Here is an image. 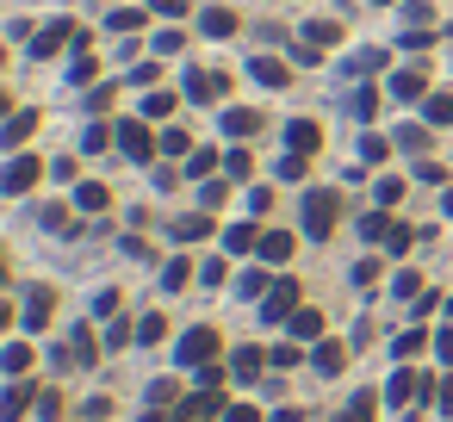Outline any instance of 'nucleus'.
<instances>
[{
	"instance_id": "nucleus-1",
	"label": "nucleus",
	"mask_w": 453,
	"mask_h": 422,
	"mask_svg": "<svg viewBox=\"0 0 453 422\" xmlns=\"http://www.w3.org/2000/svg\"><path fill=\"white\" fill-rule=\"evenodd\" d=\"M335 218H342V199H335L329 187H311V193H304V236L323 242V236L335 230Z\"/></svg>"
},
{
	"instance_id": "nucleus-2",
	"label": "nucleus",
	"mask_w": 453,
	"mask_h": 422,
	"mask_svg": "<svg viewBox=\"0 0 453 422\" xmlns=\"http://www.w3.org/2000/svg\"><path fill=\"white\" fill-rule=\"evenodd\" d=\"M119 150H125L131 162H150V156L162 150V137H150V119H125V125H119Z\"/></svg>"
},
{
	"instance_id": "nucleus-3",
	"label": "nucleus",
	"mask_w": 453,
	"mask_h": 422,
	"mask_svg": "<svg viewBox=\"0 0 453 422\" xmlns=\"http://www.w3.org/2000/svg\"><path fill=\"white\" fill-rule=\"evenodd\" d=\"M292 311H298V286H292V280H273L267 298H261V317H267V323H292Z\"/></svg>"
},
{
	"instance_id": "nucleus-4",
	"label": "nucleus",
	"mask_w": 453,
	"mask_h": 422,
	"mask_svg": "<svg viewBox=\"0 0 453 422\" xmlns=\"http://www.w3.org/2000/svg\"><path fill=\"white\" fill-rule=\"evenodd\" d=\"M224 88H230L224 75H211V69H205V75H199V69H187V88H180V94H187L193 106H218V100H224Z\"/></svg>"
},
{
	"instance_id": "nucleus-5",
	"label": "nucleus",
	"mask_w": 453,
	"mask_h": 422,
	"mask_svg": "<svg viewBox=\"0 0 453 422\" xmlns=\"http://www.w3.org/2000/svg\"><path fill=\"white\" fill-rule=\"evenodd\" d=\"M180 360L187 366H211L218 360V329H187L180 335Z\"/></svg>"
},
{
	"instance_id": "nucleus-6",
	"label": "nucleus",
	"mask_w": 453,
	"mask_h": 422,
	"mask_svg": "<svg viewBox=\"0 0 453 422\" xmlns=\"http://www.w3.org/2000/svg\"><path fill=\"white\" fill-rule=\"evenodd\" d=\"M180 416H187V422H211V416H224V391H218V385H199V391L180 403Z\"/></svg>"
},
{
	"instance_id": "nucleus-7",
	"label": "nucleus",
	"mask_w": 453,
	"mask_h": 422,
	"mask_svg": "<svg viewBox=\"0 0 453 422\" xmlns=\"http://www.w3.org/2000/svg\"><path fill=\"white\" fill-rule=\"evenodd\" d=\"M317 143H323V131H317L311 119H292V125H286V150H292V156H317Z\"/></svg>"
},
{
	"instance_id": "nucleus-8",
	"label": "nucleus",
	"mask_w": 453,
	"mask_h": 422,
	"mask_svg": "<svg viewBox=\"0 0 453 422\" xmlns=\"http://www.w3.org/2000/svg\"><path fill=\"white\" fill-rule=\"evenodd\" d=\"M69 38H75V26H69V19H57V26H44V32L32 38V57H57Z\"/></svg>"
},
{
	"instance_id": "nucleus-9",
	"label": "nucleus",
	"mask_w": 453,
	"mask_h": 422,
	"mask_svg": "<svg viewBox=\"0 0 453 422\" xmlns=\"http://www.w3.org/2000/svg\"><path fill=\"white\" fill-rule=\"evenodd\" d=\"M422 385H428L422 372H391V385H385V403H416V397H422Z\"/></svg>"
},
{
	"instance_id": "nucleus-10",
	"label": "nucleus",
	"mask_w": 453,
	"mask_h": 422,
	"mask_svg": "<svg viewBox=\"0 0 453 422\" xmlns=\"http://www.w3.org/2000/svg\"><path fill=\"white\" fill-rule=\"evenodd\" d=\"M32 131H38V112H7V131H0V143H7V150H26Z\"/></svg>"
},
{
	"instance_id": "nucleus-11",
	"label": "nucleus",
	"mask_w": 453,
	"mask_h": 422,
	"mask_svg": "<svg viewBox=\"0 0 453 422\" xmlns=\"http://www.w3.org/2000/svg\"><path fill=\"white\" fill-rule=\"evenodd\" d=\"M38 174H44V168H38V156H13V162H7V193H26Z\"/></svg>"
},
{
	"instance_id": "nucleus-12",
	"label": "nucleus",
	"mask_w": 453,
	"mask_h": 422,
	"mask_svg": "<svg viewBox=\"0 0 453 422\" xmlns=\"http://www.w3.org/2000/svg\"><path fill=\"white\" fill-rule=\"evenodd\" d=\"M199 32H205V38H230V32H236V13H230V7H205V13H199Z\"/></svg>"
},
{
	"instance_id": "nucleus-13",
	"label": "nucleus",
	"mask_w": 453,
	"mask_h": 422,
	"mask_svg": "<svg viewBox=\"0 0 453 422\" xmlns=\"http://www.w3.org/2000/svg\"><path fill=\"white\" fill-rule=\"evenodd\" d=\"M391 94H397V100H428L422 69H397V75H391Z\"/></svg>"
},
{
	"instance_id": "nucleus-14",
	"label": "nucleus",
	"mask_w": 453,
	"mask_h": 422,
	"mask_svg": "<svg viewBox=\"0 0 453 422\" xmlns=\"http://www.w3.org/2000/svg\"><path fill=\"white\" fill-rule=\"evenodd\" d=\"M224 249H230V255H255V249H261V230H255V224H230V230H224Z\"/></svg>"
},
{
	"instance_id": "nucleus-15",
	"label": "nucleus",
	"mask_w": 453,
	"mask_h": 422,
	"mask_svg": "<svg viewBox=\"0 0 453 422\" xmlns=\"http://www.w3.org/2000/svg\"><path fill=\"white\" fill-rule=\"evenodd\" d=\"M255 255H261V261H273V267H280V261H286V255H292V230H261V249H255Z\"/></svg>"
},
{
	"instance_id": "nucleus-16",
	"label": "nucleus",
	"mask_w": 453,
	"mask_h": 422,
	"mask_svg": "<svg viewBox=\"0 0 453 422\" xmlns=\"http://www.w3.org/2000/svg\"><path fill=\"white\" fill-rule=\"evenodd\" d=\"M249 75H255L261 88H286V81H292V75H286V63H273V57H255V63H249Z\"/></svg>"
},
{
	"instance_id": "nucleus-17",
	"label": "nucleus",
	"mask_w": 453,
	"mask_h": 422,
	"mask_svg": "<svg viewBox=\"0 0 453 422\" xmlns=\"http://www.w3.org/2000/svg\"><path fill=\"white\" fill-rule=\"evenodd\" d=\"M50 304H57L50 286H38V292L26 298V329H44V323H50Z\"/></svg>"
},
{
	"instance_id": "nucleus-18",
	"label": "nucleus",
	"mask_w": 453,
	"mask_h": 422,
	"mask_svg": "<svg viewBox=\"0 0 453 422\" xmlns=\"http://www.w3.org/2000/svg\"><path fill=\"white\" fill-rule=\"evenodd\" d=\"M63 360H69V366H88V360H94V329H88V323H81V329L69 335V348H63Z\"/></svg>"
},
{
	"instance_id": "nucleus-19",
	"label": "nucleus",
	"mask_w": 453,
	"mask_h": 422,
	"mask_svg": "<svg viewBox=\"0 0 453 422\" xmlns=\"http://www.w3.org/2000/svg\"><path fill=\"white\" fill-rule=\"evenodd\" d=\"M255 125H261V119H255L249 106H230V112H224V137H255Z\"/></svg>"
},
{
	"instance_id": "nucleus-20",
	"label": "nucleus",
	"mask_w": 453,
	"mask_h": 422,
	"mask_svg": "<svg viewBox=\"0 0 453 422\" xmlns=\"http://www.w3.org/2000/svg\"><path fill=\"white\" fill-rule=\"evenodd\" d=\"M292 335H298V341H317V335H323V311H311V304L292 311Z\"/></svg>"
},
{
	"instance_id": "nucleus-21",
	"label": "nucleus",
	"mask_w": 453,
	"mask_h": 422,
	"mask_svg": "<svg viewBox=\"0 0 453 422\" xmlns=\"http://www.w3.org/2000/svg\"><path fill=\"white\" fill-rule=\"evenodd\" d=\"M261 366H267V354H261V348H236V354H230V372H236V379H255Z\"/></svg>"
},
{
	"instance_id": "nucleus-22",
	"label": "nucleus",
	"mask_w": 453,
	"mask_h": 422,
	"mask_svg": "<svg viewBox=\"0 0 453 422\" xmlns=\"http://www.w3.org/2000/svg\"><path fill=\"white\" fill-rule=\"evenodd\" d=\"M342 360H348V354H342V341H317V354H311V366H317V372H342Z\"/></svg>"
},
{
	"instance_id": "nucleus-23",
	"label": "nucleus",
	"mask_w": 453,
	"mask_h": 422,
	"mask_svg": "<svg viewBox=\"0 0 453 422\" xmlns=\"http://www.w3.org/2000/svg\"><path fill=\"white\" fill-rule=\"evenodd\" d=\"M75 205H81V211H106V205H112V193H106L100 180H88V187L75 193Z\"/></svg>"
},
{
	"instance_id": "nucleus-24",
	"label": "nucleus",
	"mask_w": 453,
	"mask_h": 422,
	"mask_svg": "<svg viewBox=\"0 0 453 422\" xmlns=\"http://www.w3.org/2000/svg\"><path fill=\"white\" fill-rule=\"evenodd\" d=\"M391 230H397V224H391L385 211H366V218H360V236H372V242H385Z\"/></svg>"
},
{
	"instance_id": "nucleus-25",
	"label": "nucleus",
	"mask_w": 453,
	"mask_h": 422,
	"mask_svg": "<svg viewBox=\"0 0 453 422\" xmlns=\"http://www.w3.org/2000/svg\"><path fill=\"white\" fill-rule=\"evenodd\" d=\"M174 236H180V242H199V236H211V218H205V211H199V218H180Z\"/></svg>"
},
{
	"instance_id": "nucleus-26",
	"label": "nucleus",
	"mask_w": 453,
	"mask_h": 422,
	"mask_svg": "<svg viewBox=\"0 0 453 422\" xmlns=\"http://www.w3.org/2000/svg\"><path fill=\"white\" fill-rule=\"evenodd\" d=\"M304 38H311L317 50H329V44L342 38V26H329V19H317V26H304Z\"/></svg>"
},
{
	"instance_id": "nucleus-27",
	"label": "nucleus",
	"mask_w": 453,
	"mask_h": 422,
	"mask_svg": "<svg viewBox=\"0 0 453 422\" xmlns=\"http://www.w3.org/2000/svg\"><path fill=\"white\" fill-rule=\"evenodd\" d=\"M397 150L422 156V150H428V131H422V125H403V131H397Z\"/></svg>"
},
{
	"instance_id": "nucleus-28",
	"label": "nucleus",
	"mask_w": 453,
	"mask_h": 422,
	"mask_svg": "<svg viewBox=\"0 0 453 422\" xmlns=\"http://www.w3.org/2000/svg\"><path fill=\"white\" fill-rule=\"evenodd\" d=\"M224 199H230V180H205V187H199V205H205V211H218Z\"/></svg>"
},
{
	"instance_id": "nucleus-29",
	"label": "nucleus",
	"mask_w": 453,
	"mask_h": 422,
	"mask_svg": "<svg viewBox=\"0 0 453 422\" xmlns=\"http://www.w3.org/2000/svg\"><path fill=\"white\" fill-rule=\"evenodd\" d=\"M428 125H453V94H428Z\"/></svg>"
},
{
	"instance_id": "nucleus-30",
	"label": "nucleus",
	"mask_w": 453,
	"mask_h": 422,
	"mask_svg": "<svg viewBox=\"0 0 453 422\" xmlns=\"http://www.w3.org/2000/svg\"><path fill=\"white\" fill-rule=\"evenodd\" d=\"M342 422H372V391H354V403L342 410Z\"/></svg>"
},
{
	"instance_id": "nucleus-31",
	"label": "nucleus",
	"mask_w": 453,
	"mask_h": 422,
	"mask_svg": "<svg viewBox=\"0 0 453 422\" xmlns=\"http://www.w3.org/2000/svg\"><path fill=\"white\" fill-rule=\"evenodd\" d=\"M174 112V94H143V119H168Z\"/></svg>"
},
{
	"instance_id": "nucleus-32",
	"label": "nucleus",
	"mask_w": 453,
	"mask_h": 422,
	"mask_svg": "<svg viewBox=\"0 0 453 422\" xmlns=\"http://www.w3.org/2000/svg\"><path fill=\"white\" fill-rule=\"evenodd\" d=\"M162 156H193V137L187 131H162Z\"/></svg>"
},
{
	"instance_id": "nucleus-33",
	"label": "nucleus",
	"mask_w": 453,
	"mask_h": 422,
	"mask_svg": "<svg viewBox=\"0 0 453 422\" xmlns=\"http://www.w3.org/2000/svg\"><path fill=\"white\" fill-rule=\"evenodd\" d=\"M187 168H193V174H211V168H224V156H218V150H193Z\"/></svg>"
},
{
	"instance_id": "nucleus-34",
	"label": "nucleus",
	"mask_w": 453,
	"mask_h": 422,
	"mask_svg": "<svg viewBox=\"0 0 453 422\" xmlns=\"http://www.w3.org/2000/svg\"><path fill=\"white\" fill-rule=\"evenodd\" d=\"M249 168H255L249 150H230V156H224V174H230V180H249Z\"/></svg>"
},
{
	"instance_id": "nucleus-35",
	"label": "nucleus",
	"mask_w": 453,
	"mask_h": 422,
	"mask_svg": "<svg viewBox=\"0 0 453 422\" xmlns=\"http://www.w3.org/2000/svg\"><path fill=\"white\" fill-rule=\"evenodd\" d=\"M187 280H193V267H187V261H168V267H162V286H168V292H180Z\"/></svg>"
},
{
	"instance_id": "nucleus-36",
	"label": "nucleus",
	"mask_w": 453,
	"mask_h": 422,
	"mask_svg": "<svg viewBox=\"0 0 453 422\" xmlns=\"http://www.w3.org/2000/svg\"><path fill=\"white\" fill-rule=\"evenodd\" d=\"M403 32H428V7H422V0H410V7H403Z\"/></svg>"
},
{
	"instance_id": "nucleus-37",
	"label": "nucleus",
	"mask_w": 453,
	"mask_h": 422,
	"mask_svg": "<svg viewBox=\"0 0 453 422\" xmlns=\"http://www.w3.org/2000/svg\"><path fill=\"white\" fill-rule=\"evenodd\" d=\"M372 112H379V94H372V88H360V94H354V119H360V125H366V119H372Z\"/></svg>"
},
{
	"instance_id": "nucleus-38",
	"label": "nucleus",
	"mask_w": 453,
	"mask_h": 422,
	"mask_svg": "<svg viewBox=\"0 0 453 422\" xmlns=\"http://www.w3.org/2000/svg\"><path fill=\"white\" fill-rule=\"evenodd\" d=\"M112 137H119V131H106V125H94V131H88V137H81V150H88V156H100V150H106V143H112Z\"/></svg>"
},
{
	"instance_id": "nucleus-39",
	"label": "nucleus",
	"mask_w": 453,
	"mask_h": 422,
	"mask_svg": "<svg viewBox=\"0 0 453 422\" xmlns=\"http://www.w3.org/2000/svg\"><path fill=\"white\" fill-rule=\"evenodd\" d=\"M162 335H168V323H162V317H156V311H150V317H143V323H137V341H162Z\"/></svg>"
},
{
	"instance_id": "nucleus-40",
	"label": "nucleus",
	"mask_w": 453,
	"mask_h": 422,
	"mask_svg": "<svg viewBox=\"0 0 453 422\" xmlns=\"http://www.w3.org/2000/svg\"><path fill=\"white\" fill-rule=\"evenodd\" d=\"M26 403H32V391H26V385H13V391H7V422H19V416H26Z\"/></svg>"
},
{
	"instance_id": "nucleus-41",
	"label": "nucleus",
	"mask_w": 453,
	"mask_h": 422,
	"mask_svg": "<svg viewBox=\"0 0 453 422\" xmlns=\"http://www.w3.org/2000/svg\"><path fill=\"white\" fill-rule=\"evenodd\" d=\"M385 63V50H354V75H372Z\"/></svg>"
},
{
	"instance_id": "nucleus-42",
	"label": "nucleus",
	"mask_w": 453,
	"mask_h": 422,
	"mask_svg": "<svg viewBox=\"0 0 453 422\" xmlns=\"http://www.w3.org/2000/svg\"><path fill=\"white\" fill-rule=\"evenodd\" d=\"M422 341H428V335H422V329H403V335H397V360H410V354H416V348H422Z\"/></svg>"
},
{
	"instance_id": "nucleus-43",
	"label": "nucleus",
	"mask_w": 453,
	"mask_h": 422,
	"mask_svg": "<svg viewBox=\"0 0 453 422\" xmlns=\"http://www.w3.org/2000/svg\"><path fill=\"white\" fill-rule=\"evenodd\" d=\"M26 366H32V348L13 341V348H7V372H26Z\"/></svg>"
},
{
	"instance_id": "nucleus-44",
	"label": "nucleus",
	"mask_w": 453,
	"mask_h": 422,
	"mask_svg": "<svg viewBox=\"0 0 453 422\" xmlns=\"http://www.w3.org/2000/svg\"><path fill=\"white\" fill-rule=\"evenodd\" d=\"M131 26H143V13H137V7H119V13H112V32H131Z\"/></svg>"
},
{
	"instance_id": "nucleus-45",
	"label": "nucleus",
	"mask_w": 453,
	"mask_h": 422,
	"mask_svg": "<svg viewBox=\"0 0 453 422\" xmlns=\"http://www.w3.org/2000/svg\"><path fill=\"white\" fill-rule=\"evenodd\" d=\"M385 150H391L385 137H360V156H366V162H385Z\"/></svg>"
},
{
	"instance_id": "nucleus-46",
	"label": "nucleus",
	"mask_w": 453,
	"mask_h": 422,
	"mask_svg": "<svg viewBox=\"0 0 453 422\" xmlns=\"http://www.w3.org/2000/svg\"><path fill=\"white\" fill-rule=\"evenodd\" d=\"M304 162H311V156H292V150H286V162H280V180H298V174H304Z\"/></svg>"
},
{
	"instance_id": "nucleus-47",
	"label": "nucleus",
	"mask_w": 453,
	"mask_h": 422,
	"mask_svg": "<svg viewBox=\"0 0 453 422\" xmlns=\"http://www.w3.org/2000/svg\"><path fill=\"white\" fill-rule=\"evenodd\" d=\"M236 292H242V298H261V292H267V280H261V273H242V280H236Z\"/></svg>"
},
{
	"instance_id": "nucleus-48",
	"label": "nucleus",
	"mask_w": 453,
	"mask_h": 422,
	"mask_svg": "<svg viewBox=\"0 0 453 422\" xmlns=\"http://www.w3.org/2000/svg\"><path fill=\"white\" fill-rule=\"evenodd\" d=\"M397 193H403V180L391 174V180H379V205H397Z\"/></svg>"
},
{
	"instance_id": "nucleus-49",
	"label": "nucleus",
	"mask_w": 453,
	"mask_h": 422,
	"mask_svg": "<svg viewBox=\"0 0 453 422\" xmlns=\"http://www.w3.org/2000/svg\"><path fill=\"white\" fill-rule=\"evenodd\" d=\"M410 242H416V236H410V230H403V224H397V230H391V236H385V249H391V255H403V249H410Z\"/></svg>"
},
{
	"instance_id": "nucleus-50",
	"label": "nucleus",
	"mask_w": 453,
	"mask_h": 422,
	"mask_svg": "<svg viewBox=\"0 0 453 422\" xmlns=\"http://www.w3.org/2000/svg\"><path fill=\"white\" fill-rule=\"evenodd\" d=\"M397 298H422V280L416 273H397Z\"/></svg>"
},
{
	"instance_id": "nucleus-51",
	"label": "nucleus",
	"mask_w": 453,
	"mask_h": 422,
	"mask_svg": "<svg viewBox=\"0 0 453 422\" xmlns=\"http://www.w3.org/2000/svg\"><path fill=\"white\" fill-rule=\"evenodd\" d=\"M224 422H261V416H255V403H230V410H224Z\"/></svg>"
},
{
	"instance_id": "nucleus-52",
	"label": "nucleus",
	"mask_w": 453,
	"mask_h": 422,
	"mask_svg": "<svg viewBox=\"0 0 453 422\" xmlns=\"http://www.w3.org/2000/svg\"><path fill=\"white\" fill-rule=\"evenodd\" d=\"M434 354H441V360L453 366V329H441V335H434Z\"/></svg>"
},
{
	"instance_id": "nucleus-53",
	"label": "nucleus",
	"mask_w": 453,
	"mask_h": 422,
	"mask_svg": "<svg viewBox=\"0 0 453 422\" xmlns=\"http://www.w3.org/2000/svg\"><path fill=\"white\" fill-rule=\"evenodd\" d=\"M156 13H162V19H180V13H187V0H156Z\"/></svg>"
},
{
	"instance_id": "nucleus-54",
	"label": "nucleus",
	"mask_w": 453,
	"mask_h": 422,
	"mask_svg": "<svg viewBox=\"0 0 453 422\" xmlns=\"http://www.w3.org/2000/svg\"><path fill=\"white\" fill-rule=\"evenodd\" d=\"M441 410L453 416V372H447V385H441Z\"/></svg>"
},
{
	"instance_id": "nucleus-55",
	"label": "nucleus",
	"mask_w": 453,
	"mask_h": 422,
	"mask_svg": "<svg viewBox=\"0 0 453 422\" xmlns=\"http://www.w3.org/2000/svg\"><path fill=\"white\" fill-rule=\"evenodd\" d=\"M447 218H453V193H447Z\"/></svg>"
},
{
	"instance_id": "nucleus-56",
	"label": "nucleus",
	"mask_w": 453,
	"mask_h": 422,
	"mask_svg": "<svg viewBox=\"0 0 453 422\" xmlns=\"http://www.w3.org/2000/svg\"><path fill=\"white\" fill-rule=\"evenodd\" d=\"M447 317H453V298H447Z\"/></svg>"
},
{
	"instance_id": "nucleus-57",
	"label": "nucleus",
	"mask_w": 453,
	"mask_h": 422,
	"mask_svg": "<svg viewBox=\"0 0 453 422\" xmlns=\"http://www.w3.org/2000/svg\"><path fill=\"white\" fill-rule=\"evenodd\" d=\"M379 7H391V0H379Z\"/></svg>"
},
{
	"instance_id": "nucleus-58",
	"label": "nucleus",
	"mask_w": 453,
	"mask_h": 422,
	"mask_svg": "<svg viewBox=\"0 0 453 422\" xmlns=\"http://www.w3.org/2000/svg\"><path fill=\"white\" fill-rule=\"evenodd\" d=\"M174 422H187V416H174Z\"/></svg>"
}]
</instances>
